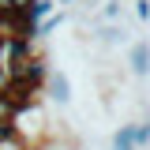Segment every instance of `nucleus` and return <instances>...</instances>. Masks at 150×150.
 <instances>
[{"label":"nucleus","mask_w":150,"mask_h":150,"mask_svg":"<svg viewBox=\"0 0 150 150\" xmlns=\"http://www.w3.org/2000/svg\"><path fill=\"white\" fill-rule=\"evenodd\" d=\"M30 4H34V0H11V11H26Z\"/></svg>","instance_id":"9d476101"},{"label":"nucleus","mask_w":150,"mask_h":150,"mask_svg":"<svg viewBox=\"0 0 150 150\" xmlns=\"http://www.w3.org/2000/svg\"><path fill=\"white\" fill-rule=\"evenodd\" d=\"M135 146H139V150L150 146V112L143 116V120H135Z\"/></svg>","instance_id":"0eeeda50"},{"label":"nucleus","mask_w":150,"mask_h":150,"mask_svg":"<svg viewBox=\"0 0 150 150\" xmlns=\"http://www.w3.org/2000/svg\"><path fill=\"white\" fill-rule=\"evenodd\" d=\"M64 19H68L64 11H53V15L38 19V23H34V41H38V38H49L53 30H60V26H64Z\"/></svg>","instance_id":"39448f33"},{"label":"nucleus","mask_w":150,"mask_h":150,"mask_svg":"<svg viewBox=\"0 0 150 150\" xmlns=\"http://www.w3.org/2000/svg\"><path fill=\"white\" fill-rule=\"evenodd\" d=\"M128 64L135 79H150V41H135L128 49Z\"/></svg>","instance_id":"f03ea898"},{"label":"nucleus","mask_w":150,"mask_h":150,"mask_svg":"<svg viewBox=\"0 0 150 150\" xmlns=\"http://www.w3.org/2000/svg\"><path fill=\"white\" fill-rule=\"evenodd\" d=\"M135 15L139 23H150V0H135Z\"/></svg>","instance_id":"1a4fd4ad"},{"label":"nucleus","mask_w":150,"mask_h":150,"mask_svg":"<svg viewBox=\"0 0 150 150\" xmlns=\"http://www.w3.org/2000/svg\"><path fill=\"white\" fill-rule=\"evenodd\" d=\"M53 11H56V0H34V4L26 8V19H30V23H38V19L53 15Z\"/></svg>","instance_id":"423d86ee"},{"label":"nucleus","mask_w":150,"mask_h":150,"mask_svg":"<svg viewBox=\"0 0 150 150\" xmlns=\"http://www.w3.org/2000/svg\"><path fill=\"white\" fill-rule=\"evenodd\" d=\"M94 41L98 45H128V30L120 23H105V26L94 30Z\"/></svg>","instance_id":"7ed1b4c3"},{"label":"nucleus","mask_w":150,"mask_h":150,"mask_svg":"<svg viewBox=\"0 0 150 150\" xmlns=\"http://www.w3.org/2000/svg\"><path fill=\"white\" fill-rule=\"evenodd\" d=\"M101 23H116V19H120V0H105V8H101Z\"/></svg>","instance_id":"6e6552de"},{"label":"nucleus","mask_w":150,"mask_h":150,"mask_svg":"<svg viewBox=\"0 0 150 150\" xmlns=\"http://www.w3.org/2000/svg\"><path fill=\"white\" fill-rule=\"evenodd\" d=\"M45 94H49L53 105H71V79L64 71H53L49 68V75H45Z\"/></svg>","instance_id":"f257e3e1"},{"label":"nucleus","mask_w":150,"mask_h":150,"mask_svg":"<svg viewBox=\"0 0 150 150\" xmlns=\"http://www.w3.org/2000/svg\"><path fill=\"white\" fill-rule=\"evenodd\" d=\"M109 150H139L135 146V124H120L109 139Z\"/></svg>","instance_id":"20e7f679"},{"label":"nucleus","mask_w":150,"mask_h":150,"mask_svg":"<svg viewBox=\"0 0 150 150\" xmlns=\"http://www.w3.org/2000/svg\"><path fill=\"white\" fill-rule=\"evenodd\" d=\"M56 4H83V8H94L98 0H56Z\"/></svg>","instance_id":"9b49d317"}]
</instances>
